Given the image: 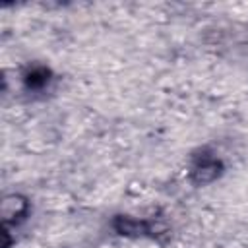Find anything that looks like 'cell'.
I'll use <instances>...</instances> for the list:
<instances>
[{
  "label": "cell",
  "mask_w": 248,
  "mask_h": 248,
  "mask_svg": "<svg viewBox=\"0 0 248 248\" xmlns=\"http://www.w3.org/2000/svg\"><path fill=\"white\" fill-rule=\"evenodd\" d=\"M217 174H219V163L213 159H202L194 169V176L198 182H209Z\"/></svg>",
  "instance_id": "obj_1"
},
{
  "label": "cell",
  "mask_w": 248,
  "mask_h": 248,
  "mask_svg": "<svg viewBox=\"0 0 248 248\" xmlns=\"http://www.w3.org/2000/svg\"><path fill=\"white\" fill-rule=\"evenodd\" d=\"M118 231L122 234H143L147 232V225L143 221H136L130 217H120L118 219Z\"/></svg>",
  "instance_id": "obj_2"
}]
</instances>
